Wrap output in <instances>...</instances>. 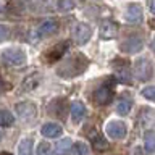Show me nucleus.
Returning <instances> with one entry per match:
<instances>
[{
    "mask_svg": "<svg viewBox=\"0 0 155 155\" xmlns=\"http://www.w3.org/2000/svg\"><path fill=\"white\" fill-rule=\"evenodd\" d=\"M142 95L145 99L155 102V86H149V87H145V89H142Z\"/></svg>",
    "mask_w": 155,
    "mask_h": 155,
    "instance_id": "393cba45",
    "label": "nucleus"
},
{
    "mask_svg": "<svg viewBox=\"0 0 155 155\" xmlns=\"http://www.w3.org/2000/svg\"><path fill=\"white\" fill-rule=\"evenodd\" d=\"M7 37H8V28L3 26V24H0V42L5 41Z\"/></svg>",
    "mask_w": 155,
    "mask_h": 155,
    "instance_id": "bb28decb",
    "label": "nucleus"
},
{
    "mask_svg": "<svg viewBox=\"0 0 155 155\" xmlns=\"http://www.w3.org/2000/svg\"><path fill=\"white\" fill-rule=\"evenodd\" d=\"M71 153L73 155H89V145L86 142H76L71 147Z\"/></svg>",
    "mask_w": 155,
    "mask_h": 155,
    "instance_id": "412c9836",
    "label": "nucleus"
},
{
    "mask_svg": "<svg viewBox=\"0 0 155 155\" xmlns=\"http://www.w3.org/2000/svg\"><path fill=\"white\" fill-rule=\"evenodd\" d=\"M0 92H2V82H0Z\"/></svg>",
    "mask_w": 155,
    "mask_h": 155,
    "instance_id": "7c9ffc66",
    "label": "nucleus"
},
{
    "mask_svg": "<svg viewBox=\"0 0 155 155\" xmlns=\"http://www.w3.org/2000/svg\"><path fill=\"white\" fill-rule=\"evenodd\" d=\"M0 155H12V153H8V152H2Z\"/></svg>",
    "mask_w": 155,
    "mask_h": 155,
    "instance_id": "c756f323",
    "label": "nucleus"
},
{
    "mask_svg": "<svg viewBox=\"0 0 155 155\" xmlns=\"http://www.w3.org/2000/svg\"><path fill=\"white\" fill-rule=\"evenodd\" d=\"M131 107H133V100L128 99V97H121L116 102V111H118V115H128Z\"/></svg>",
    "mask_w": 155,
    "mask_h": 155,
    "instance_id": "2eb2a0df",
    "label": "nucleus"
},
{
    "mask_svg": "<svg viewBox=\"0 0 155 155\" xmlns=\"http://www.w3.org/2000/svg\"><path fill=\"white\" fill-rule=\"evenodd\" d=\"M134 74L139 81H149L152 78V65L147 58H139L134 63Z\"/></svg>",
    "mask_w": 155,
    "mask_h": 155,
    "instance_id": "39448f33",
    "label": "nucleus"
},
{
    "mask_svg": "<svg viewBox=\"0 0 155 155\" xmlns=\"http://www.w3.org/2000/svg\"><path fill=\"white\" fill-rule=\"evenodd\" d=\"M39 82H41V74H32V76L26 78V81L23 82V89L24 91H34Z\"/></svg>",
    "mask_w": 155,
    "mask_h": 155,
    "instance_id": "6ab92c4d",
    "label": "nucleus"
},
{
    "mask_svg": "<svg viewBox=\"0 0 155 155\" xmlns=\"http://www.w3.org/2000/svg\"><path fill=\"white\" fill-rule=\"evenodd\" d=\"M68 48V42H60L57 44L55 47H52L50 50H48L47 53V60L48 61H57L58 58H61L63 55H65V50Z\"/></svg>",
    "mask_w": 155,
    "mask_h": 155,
    "instance_id": "ddd939ff",
    "label": "nucleus"
},
{
    "mask_svg": "<svg viewBox=\"0 0 155 155\" xmlns=\"http://www.w3.org/2000/svg\"><path fill=\"white\" fill-rule=\"evenodd\" d=\"M124 18H126V21H129V23H139L140 19H142V7L137 3H131L129 7L126 8Z\"/></svg>",
    "mask_w": 155,
    "mask_h": 155,
    "instance_id": "9b49d317",
    "label": "nucleus"
},
{
    "mask_svg": "<svg viewBox=\"0 0 155 155\" xmlns=\"http://www.w3.org/2000/svg\"><path fill=\"white\" fill-rule=\"evenodd\" d=\"M116 81L124 82V84H131V73L126 66L120 68V71H116Z\"/></svg>",
    "mask_w": 155,
    "mask_h": 155,
    "instance_id": "4be33fe9",
    "label": "nucleus"
},
{
    "mask_svg": "<svg viewBox=\"0 0 155 155\" xmlns=\"http://www.w3.org/2000/svg\"><path fill=\"white\" fill-rule=\"evenodd\" d=\"M150 10H152V13L155 15V0H152V2H150Z\"/></svg>",
    "mask_w": 155,
    "mask_h": 155,
    "instance_id": "cd10ccee",
    "label": "nucleus"
},
{
    "mask_svg": "<svg viewBox=\"0 0 155 155\" xmlns=\"http://www.w3.org/2000/svg\"><path fill=\"white\" fill-rule=\"evenodd\" d=\"M144 147L149 153L155 152V131H147L144 136Z\"/></svg>",
    "mask_w": 155,
    "mask_h": 155,
    "instance_id": "dca6fc26",
    "label": "nucleus"
},
{
    "mask_svg": "<svg viewBox=\"0 0 155 155\" xmlns=\"http://www.w3.org/2000/svg\"><path fill=\"white\" fill-rule=\"evenodd\" d=\"M118 34V24L111 19H105V21L100 23V37L104 41H111V39L116 37Z\"/></svg>",
    "mask_w": 155,
    "mask_h": 155,
    "instance_id": "1a4fd4ad",
    "label": "nucleus"
},
{
    "mask_svg": "<svg viewBox=\"0 0 155 155\" xmlns=\"http://www.w3.org/2000/svg\"><path fill=\"white\" fill-rule=\"evenodd\" d=\"M73 7H74V3H73L71 0H58V10H61V12L63 10H65V12L66 10H71Z\"/></svg>",
    "mask_w": 155,
    "mask_h": 155,
    "instance_id": "a878e982",
    "label": "nucleus"
},
{
    "mask_svg": "<svg viewBox=\"0 0 155 155\" xmlns=\"http://www.w3.org/2000/svg\"><path fill=\"white\" fill-rule=\"evenodd\" d=\"M107 134L110 136L111 139H123L124 136H126V124L123 123V121H118V120H113V121H110L108 124H107Z\"/></svg>",
    "mask_w": 155,
    "mask_h": 155,
    "instance_id": "6e6552de",
    "label": "nucleus"
},
{
    "mask_svg": "<svg viewBox=\"0 0 155 155\" xmlns=\"http://www.w3.org/2000/svg\"><path fill=\"white\" fill-rule=\"evenodd\" d=\"M18 155H32V139H23L18 145Z\"/></svg>",
    "mask_w": 155,
    "mask_h": 155,
    "instance_id": "a211bd4d",
    "label": "nucleus"
},
{
    "mask_svg": "<svg viewBox=\"0 0 155 155\" xmlns=\"http://www.w3.org/2000/svg\"><path fill=\"white\" fill-rule=\"evenodd\" d=\"M152 48L155 50V37H153V42H152Z\"/></svg>",
    "mask_w": 155,
    "mask_h": 155,
    "instance_id": "c85d7f7f",
    "label": "nucleus"
},
{
    "mask_svg": "<svg viewBox=\"0 0 155 155\" xmlns=\"http://www.w3.org/2000/svg\"><path fill=\"white\" fill-rule=\"evenodd\" d=\"M16 113L21 116L24 121L31 123V121L36 120L37 110H36V105H34L32 102H19V104H16Z\"/></svg>",
    "mask_w": 155,
    "mask_h": 155,
    "instance_id": "423d86ee",
    "label": "nucleus"
},
{
    "mask_svg": "<svg viewBox=\"0 0 155 155\" xmlns=\"http://www.w3.org/2000/svg\"><path fill=\"white\" fill-rule=\"evenodd\" d=\"M37 155H52V147L48 142H41L37 145V150H36Z\"/></svg>",
    "mask_w": 155,
    "mask_h": 155,
    "instance_id": "b1692460",
    "label": "nucleus"
},
{
    "mask_svg": "<svg viewBox=\"0 0 155 155\" xmlns=\"http://www.w3.org/2000/svg\"><path fill=\"white\" fill-rule=\"evenodd\" d=\"M41 133H42V136H45V137H48V139H53V137H58V136H61V133H63V128L58 123H45L42 126V129H41Z\"/></svg>",
    "mask_w": 155,
    "mask_h": 155,
    "instance_id": "f8f14e48",
    "label": "nucleus"
},
{
    "mask_svg": "<svg viewBox=\"0 0 155 155\" xmlns=\"http://www.w3.org/2000/svg\"><path fill=\"white\" fill-rule=\"evenodd\" d=\"M2 61L7 66H23L26 63V53L21 48H7L2 53Z\"/></svg>",
    "mask_w": 155,
    "mask_h": 155,
    "instance_id": "7ed1b4c3",
    "label": "nucleus"
},
{
    "mask_svg": "<svg viewBox=\"0 0 155 155\" xmlns=\"http://www.w3.org/2000/svg\"><path fill=\"white\" fill-rule=\"evenodd\" d=\"M84 116H86V107H84V104L79 102V100L74 102V104L71 105V118H73V121H74V123H81Z\"/></svg>",
    "mask_w": 155,
    "mask_h": 155,
    "instance_id": "4468645a",
    "label": "nucleus"
},
{
    "mask_svg": "<svg viewBox=\"0 0 155 155\" xmlns=\"http://www.w3.org/2000/svg\"><path fill=\"white\" fill-rule=\"evenodd\" d=\"M71 145H73L71 139H70V137H65V139H61L60 142H57L55 152H57L58 155H66V153L71 150Z\"/></svg>",
    "mask_w": 155,
    "mask_h": 155,
    "instance_id": "f3484780",
    "label": "nucleus"
},
{
    "mask_svg": "<svg viewBox=\"0 0 155 155\" xmlns=\"http://www.w3.org/2000/svg\"><path fill=\"white\" fill-rule=\"evenodd\" d=\"M87 66V58L82 55H74L66 58L65 63L58 68L57 73L63 78H74L76 74H81Z\"/></svg>",
    "mask_w": 155,
    "mask_h": 155,
    "instance_id": "f257e3e1",
    "label": "nucleus"
},
{
    "mask_svg": "<svg viewBox=\"0 0 155 155\" xmlns=\"http://www.w3.org/2000/svg\"><path fill=\"white\" fill-rule=\"evenodd\" d=\"M92 36V28L87 26L86 23H78L74 29H73V39L78 45H84L89 42V39Z\"/></svg>",
    "mask_w": 155,
    "mask_h": 155,
    "instance_id": "20e7f679",
    "label": "nucleus"
},
{
    "mask_svg": "<svg viewBox=\"0 0 155 155\" xmlns=\"http://www.w3.org/2000/svg\"><path fill=\"white\" fill-rule=\"evenodd\" d=\"M142 47H144V41L140 36H131L120 45V48L126 53H137L142 50Z\"/></svg>",
    "mask_w": 155,
    "mask_h": 155,
    "instance_id": "0eeeda50",
    "label": "nucleus"
},
{
    "mask_svg": "<svg viewBox=\"0 0 155 155\" xmlns=\"http://www.w3.org/2000/svg\"><path fill=\"white\" fill-rule=\"evenodd\" d=\"M113 100V79L105 81L94 92V102L97 105H108Z\"/></svg>",
    "mask_w": 155,
    "mask_h": 155,
    "instance_id": "f03ea898",
    "label": "nucleus"
},
{
    "mask_svg": "<svg viewBox=\"0 0 155 155\" xmlns=\"http://www.w3.org/2000/svg\"><path fill=\"white\" fill-rule=\"evenodd\" d=\"M58 31V21L57 19H45V21H42L39 24L37 28V36L39 37H45V36H52V34H55Z\"/></svg>",
    "mask_w": 155,
    "mask_h": 155,
    "instance_id": "9d476101",
    "label": "nucleus"
},
{
    "mask_svg": "<svg viewBox=\"0 0 155 155\" xmlns=\"http://www.w3.org/2000/svg\"><path fill=\"white\" fill-rule=\"evenodd\" d=\"M13 121L15 118L8 110H0V126H12Z\"/></svg>",
    "mask_w": 155,
    "mask_h": 155,
    "instance_id": "5701e85b",
    "label": "nucleus"
},
{
    "mask_svg": "<svg viewBox=\"0 0 155 155\" xmlns=\"http://www.w3.org/2000/svg\"><path fill=\"white\" fill-rule=\"evenodd\" d=\"M92 145H94L97 150H105L108 147V142L104 139V136H100L99 133H94L92 134Z\"/></svg>",
    "mask_w": 155,
    "mask_h": 155,
    "instance_id": "aec40b11",
    "label": "nucleus"
}]
</instances>
